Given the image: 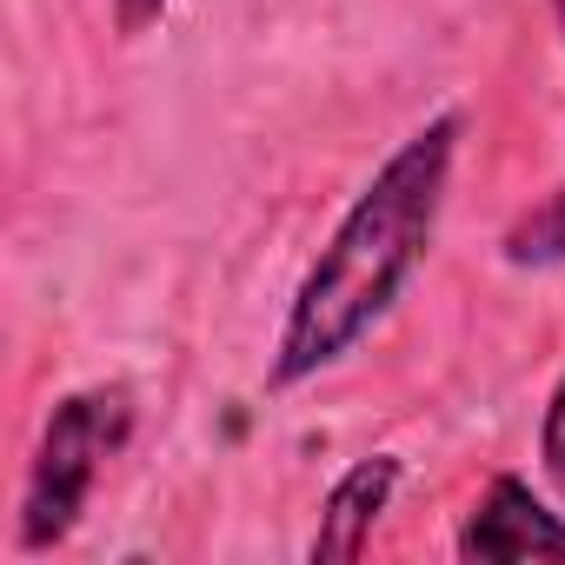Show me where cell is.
Returning a JSON list of instances; mask_svg holds the SVG:
<instances>
[{
    "instance_id": "1",
    "label": "cell",
    "mask_w": 565,
    "mask_h": 565,
    "mask_svg": "<svg viewBox=\"0 0 565 565\" xmlns=\"http://www.w3.org/2000/svg\"><path fill=\"white\" fill-rule=\"evenodd\" d=\"M459 134H466V120L452 107L433 114L353 193L333 239L313 253V266L300 273V287L287 300V320H279V340L266 360L273 393H294V386L333 373L340 360H353L373 340V327L399 307V294L413 287V273L426 266V253L439 239Z\"/></svg>"
},
{
    "instance_id": "2",
    "label": "cell",
    "mask_w": 565,
    "mask_h": 565,
    "mask_svg": "<svg viewBox=\"0 0 565 565\" xmlns=\"http://www.w3.org/2000/svg\"><path fill=\"white\" fill-rule=\"evenodd\" d=\"M134 439V393L127 386H74L54 399L41 446L28 459V486H21V519H14V545L21 552H54L74 539L107 459Z\"/></svg>"
},
{
    "instance_id": "3",
    "label": "cell",
    "mask_w": 565,
    "mask_h": 565,
    "mask_svg": "<svg viewBox=\"0 0 565 565\" xmlns=\"http://www.w3.org/2000/svg\"><path fill=\"white\" fill-rule=\"evenodd\" d=\"M459 558L472 565H519V558H565V519L519 479V472H492L486 492L472 499V512L459 519L452 539Z\"/></svg>"
},
{
    "instance_id": "4",
    "label": "cell",
    "mask_w": 565,
    "mask_h": 565,
    "mask_svg": "<svg viewBox=\"0 0 565 565\" xmlns=\"http://www.w3.org/2000/svg\"><path fill=\"white\" fill-rule=\"evenodd\" d=\"M399 479H406L399 452H373V459H360L353 472H340L333 492H327V505H320V525H313L307 558H313V565H353V558L373 545V525L386 519Z\"/></svg>"
},
{
    "instance_id": "5",
    "label": "cell",
    "mask_w": 565,
    "mask_h": 565,
    "mask_svg": "<svg viewBox=\"0 0 565 565\" xmlns=\"http://www.w3.org/2000/svg\"><path fill=\"white\" fill-rule=\"evenodd\" d=\"M505 266H565V180L532 213H519L505 233Z\"/></svg>"
},
{
    "instance_id": "6",
    "label": "cell",
    "mask_w": 565,
    "mask_h": 565,
    "mask_svg": "<svg viewBox=\"0 0 565 565\" xmlns=\"http://www.w3.org/2000/svg\"><path fill=\"white\" fill-rule=\"evenodd\" d=\"M539 472L565 499V373H558V386L545 393V413H539Z\"/></svg>"
},
{
    "instance_id": "7",
    "label": "cell",
    "mask_w": 565,
    "mask_h": 565,
    "mask_svg": "<svg viewBox=\"0 0 565 565\" xmlns=\"http://www.w3.org/2000/svg\"><path fill=\"white\" fill-rule=\"evenodd\" d=\"M167 8H173V0H114V28H120V41L153 34V28L167 21Z\"/></svg>"
},
{
    "instance_id": "8",
    "label": "cell",
    "mask_w": 565,
    "mask_h": 565,
    "mask_svg": "<svg viewBox=\"0 0 565 565\" xmlns=\"http://www.w3.org/2000/svg\"><path fill=\"white\" fill-rule=\"evenodd\" d=\"M545 8H552V21H558V34H565V0H545Z\"/></svg>"
}]
</instances>
